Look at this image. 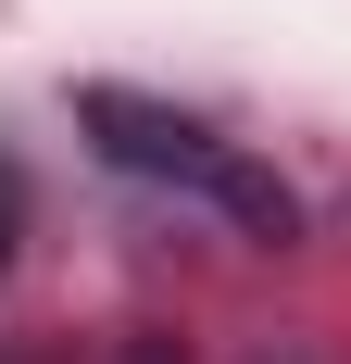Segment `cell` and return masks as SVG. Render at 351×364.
Returning <instances> with one entry per match:
<instances>
[{"label": "cell", "instance_id": "cell-1", "mask_svg": "<svg viewBox=\"0 0 351 364\" xmlns=\"http://www.w3.org/2000/svg\"><path fill=\"white\" fill-rule=\"evenodd\" d=\"M75 126L101 139V164H113V176L188 188V201H213V214L239 226V239H264V252L301 226V201H288V188L264 176L239 139H213L201 113H176V101H139V88H75Z\"/></svg>", "mask_w": 351, "mask_h": 364}, {"label": "cell", "instance_id": "cell-2", "mask_svg": "<svg viewBox=\"0 0 351 364\" xmlns=\"http://www.w3.org/2000/svg\"><path fill=\"white\" fill-rule=\"evenodd\" d=\"M113 364H188V339H163V327H139V339H126Z\"/></svg>", "mask_w": 351, "mask_h": 364}]
</instances>
